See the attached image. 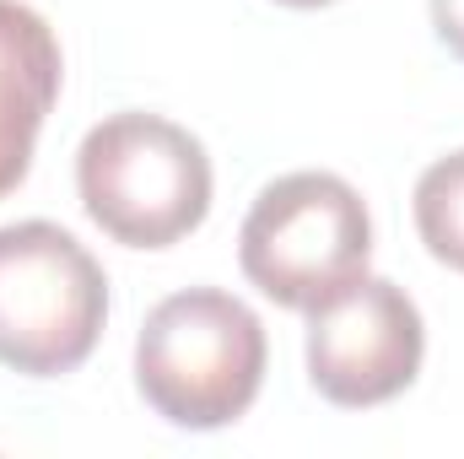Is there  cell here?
Instances as JSON below:
<instances>
[{
	"instance_id": "6da1fadb",
	"label": "cell",
	"mask_w": 464,
	"mask_h": 459,
	"mask_svg": "<svg viewBox=\"0 0 464 459\" xmlns=\"http://www.w3.org/2000/svg\"><path fill=\"white\" fill-rule=\"evenodd\" d=\"M270 341L259 314L222 287H189L162 298L135 336V389L140 400L184 427H232L265 384Z\"/></svg>"
},
{
	"instance_id": "7a4b0ae2",
	"label": "cell",
	"mask_w": 464,
	"mask_h": 459,
	"mask_svg": "<svg viewBox=\"0 0 464 459\" xmlns=\"http://www.w3.org/2000/svg\"><path fill=\"white\" fill-rule=\"evenodd\" d=\"M76 195L114 243L173 249L211 211V157L162 114H109L76 151Z\"/></svg>"
},
{
	"instance_id": "3957f363",
	"label": "cell",
	"mask_w": 464,
	"mask_h": 459,
	"mask_svg": "<svg viewBox=\"0 0 464 459\" xmlns=\"http://www.w3.org/2000/svg\"><path fill=\"white\" fill-rule=\"evenodd\" d=\"M372 217L341 173L303 168L265 184L237 232L243 276L281 308L308 314L367 276Z\"/></svg>"
},
{
	"instance_id": "277c9868",
	"label": "cell",
	"mask_w": 464,
	"mask_h": 459,
	"mask_svg": "<svg viewBox=\"0 0 464 459\" xmlns=\"http://www.w3.org/2000/svg\"><path fill=\"white\" fill-rule=\"evenodd\" d=\"M109 325V276L60 222L0 228V367L22 378L76 373Z\"/></svg>"
},
{
	"instance_id": "5b68a950",
	"label": "cell",
	"mask_w": 464,
	"mask_h": 459,
	"mask_svg": "<svg viewBox=\"0 0 464 459\" xmlns=\"http://www.w3.org/2000/svg\"><path fill=\"white\" fill-rule=\"evenodd\" d=\"M427 356V325L405 287L362 276L330 303L308 308V384L346 411L405 395Z\"/></svg>"
},
{
	"instance_id": "8992f818",
	"label": "cell",
	"mask_w": 464,
	"mask_h": 459,
	"mask_svg": "<svg viewBox=\"0 0 464 459\" xmlns=\"http://www.w3.org/2000/svg\"><path fill=\"white\" fill-rule=\"evenodd\" d=\"M65 60L54 27L22 5L0 0V200L27 179L38 130L60 98Z\"/></svg>"
},
{
	"instance_id": "52a82bcc",
	"label": "cell",
	"mask_w": 464,
	"mask_h": 459,
	"mask_svg": "<svg viewBox=\"0 0 464 459\" xmlns=\"http://www.w3.org/2000/svg\"><path fill=\"white\" fill-rule=\"evenodd\" d=\"M411 211H416V232H421L427 254L464 276V146L438 157L416 179Z\"/></svg>"
},
{
	"instance_id": "ba28073f",
	"label": "cell",
	"mask_w": 464,
	"mask_h": 459,
	"mask_svg": "<svg viewBox=\"0 0 464 459\" xmlns=\"http://www.w3.org/2000/svg\"><path fill=\"white\" fill-rule=\"evenodd\" d=\"M432 27H438L443 49L464 60V0H432Z\"/></svg>"
},
{
	"instance_id": "9c48e42d",
	"label": "cell",
	"mask_w": 464,
	"mask_h": 459,
	"mask_svg": "<svg viewBox=\"0 0 464 459\" xmlns=\"http://www.w3.org/2000/svg\"><path fill=\"white\" fill-rule=\"evenodd\" d=\"M276 5H292V11H319V5H335V0H276Z\"/></svg>"
}]
</instances>
